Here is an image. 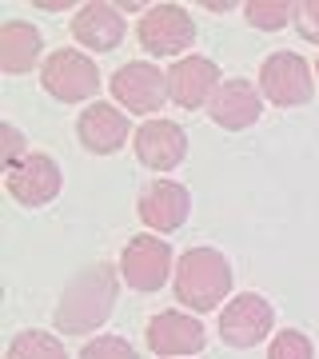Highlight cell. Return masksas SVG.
<instances>
[{
  "label": "cell",
  "mask_w": 319,
  "mask_h": 359,
  "mask_svg": "<svg viewBox=\"0 0 319 359\" xmlns=\"http://www.w3.org/2000/svg\"><path fill=\"white\" fill-rule=\"evenodd\" d=\"M8 359H68V351L48 332H20L8 344Z\"/></svg>",
  "instance_id": "obj_18"
},
{
  "label": "cell",
  "mask_w": 319,
  "mask_h": 359,
  "mask_svg": "<svg viewBox=\"0 0 319 359\" xmlns=\"http://www.w3.org/2000/svg\"><path fill=\"white\" fill-rule=\"evenodd\" d=\"M231 292V268L228 256L216 248H191L176 264V299L191 311L219 308Z\"/></svg>",
  "instance_id": "obj_2"
},
{
  "label": "cell",
  "mask_w": 319,
  "mask_h": 359,
  "mask_svg": "<svg viewBox=\"0 0 319 359\" xmlns=\"http://www.w3.org/2000/svg\"><path fill=\"white\" fill-rule=\"evenodd\" d=\"M80 359H140V355H136V351H132V344H128V339H120V335H100V339L84 344Z\"/></svg>",
  "instance_id": "obj_21"
},
{
  "label": "cell",
  "mask_w": 319,
  "mask_h": 359,
  "mask_svg": "<svg viewBox=\"0 0 319 359\" xmlns=\"http://www.w3.org/2000/svg\"><path fill=\"white\" fill-rule=\"evenodd\" d=\"M295 28H299V36L319 44V0H304V4H295Z\"/></svg>",
  "instance_id": "obj_22"
},
{
  "label": "cell",
  "mask_w": 319,
  "mask_h": 359,
  "mask_svg": "<svg viewBox=\"0 0 319 359\" xmlns=\"http://www.w3.org/2000/svg\"><path fill=\"white\" fill-rule=\"evenodd\" d=\"M116 304V268L108 264H92L68 283L60 308H56V327L64 335H84L96 332L108 316H112Z\"/></svg>",
  "instance_id": "obj_1"
},
{
  "label": "cell",
  "mask_w": 319,
  "mask_h": 359,
  "mask_svg": "<svg viewBox=\"0 0 319 359\" xmlns=\"http://www.w3.org/2000/svg\"><path fill=\"white\" fill-rule=\"evenodd\" d=\"M140 44L152 56H179L196 44V20L179 4H156L140 20Z\"/></svg>",
  "instance_id": "obj_6"
},
{
  "label": "cell",
  "mask_w": 319,
  "mask_h": 359,
  "mask_svg": "<svg viewBox=\"0 0 319 359\" xmlns=\"http://www.w3.org/2000/svg\"><path fill=\"white\" fill-rule=\"evenodd\" d=\"M188 208H191V196L176 180H156L140 196V219L152 231H176L188 219Z\"/></svg>",
  "instance_id": "obj_13"
},
{
  "label": "cell",
  "mask_w": 319,
  "mask_h": 359,
  "mask_svg": "<svg viewBox=\"0 0 319 359\" xmlns=\"http://www.w3.org/2000/svg\"><path fill=\"white\" fill-rule=\"evenodd\" d=\"M40 84H44V92L56 96V100L76 104V100L96 96V88H100V72H96V65H92L84 52L60 48V52H52L48 60H44V68H40Z\"/></svg>",
  "instance_id": "obj_3"
},
{
  "label": "cell",
  "mask_w": 319,
  "mask_h": 359,
  "mask_svg": "<svg viewBox=\"0 0 319 359\" xmlns=\"http://www.w3.org/2000/svg\"><path fill=\"white\" fill-rule=\"evenodd\" d=\"M112 96L120 108H128L136 116L160 112V104L168 96V76L156 65H144V60L124 65V68H116V76H112Z\"/></svg>",
  "instance_id": "obj_7"
},
{
  "label": "cell",
  "mask_w": 319,
  "mask_h": 359,
  "mask_svg": "<svg viewBox=\"0 0 319 359\" xmlns=\"http://www.w3.org/2000/svg\"><path fill=\"white\" fill-rule=\"evenodd\" d=\"M120 276L132 292H160L172 276V248L160 236H132V244L120 252Z\"/></svg>",
  "instance_id": "obj_5"
},
{
  "label": "cell",
  "mask_w": 319,
  "mask_h": 359,
  "mask_svg": "<svg viewBox=\"0 0 319 359\" xmlns=\"http://www.w3.org/2000/svg\"><path fill=\"white\" fill-rule=\"evenodd\" d=\"M36 56H40V32L36 28L25 25V20L4 25V32H0V65H4V72L20 76V72H28V68L36 65Z\"/></svg>",
  "instance_id": "obj_17"
},
{
  "label": "cell",
  "mask_w": 319,
  "mask_h": 359,
  "mask_svg": "<svg viewBox=\"0 0 319 359\" xmlns=\"http://www.w3.org/2000/svg\"><path fill=\"white\" fill-rule=\"evenodd\" d=\"M315 72H319V65H315Z\"/></svg>",
  "instance_id": "obj_24"
},
{
  "label": "cell",
  "mask_w": 319,
  "mask_h": 359,
  "mask_svg": "<svg viewBox=\"0 0 319 359\" xmlns=\"http://www.w3.org/2000/svg\"><path fill=\"white\" fill-rule=\"evenodd\" d=\"M259 108H264L259 104V88H255L252 80H224L219 92L212 96V104H208L212 120L228 132L252 128L255 120H259Z\"/></svg>",
  "instance_id": "obj_14"
},
{
  "label": "cell",
  "mask_w": 319,
  "mask_h": 359,
  "mask_svg": "<svg viewBox=\"0 0 319 359\" xmlns=\"http://www.w3.org/2000/svg\"><path fill=\"white\" fill-rule=\"evenodd\" d=\"M72 36L92 52H112L124 40V16L116 4H80V13L72 16Z\"/></svg>",
  "instance_id": "obj_16"
},
{
  "label": "cell",
  "mask_w": 319,
  "mask_h": 359,
  "mask_svg": "<svg viewBox=\"0 0 319 359\" xmlns=\"http://www.w3.org/2000/svg\"><path fill=\"white\" fill-rule=\"evenodd\" d=\"M219 84H224L219 68L208 56H184L168 72V100H176L179 108H200V104H212Z\"/></svg>",
  "instance_id": "obj_10"
},
{
  "label": "cell",
  "mask_w": 319,
  "mask_h": 359,
  "mask_svg": "<svg viewBox=\"0 0 319 359\" xmlns=\"http://www.w3.org/2000/svg\"><path fill=\"white\" fill-rule=\"evenodd\" d=\"M204 344H208L204 323L184 316V311H160L148 323V347L156 355H191Z\"/></svg>",
  "instance_id": "obj_12"
},
{
  "label": "cell",
  "mask_w": 319,
  "mask_h": 359,
  "mask_svg": "<svg viewBox=\"0 0 319 359\" xmlns=\"http://www.w3.org/2000/svg\"><path fill=\"white\" fill-rule=\"evenodd\" d=\"M25 140H20V132L16 128H4V164L8 168H16L20 160H25Z\"/></svg>",
  "instance_id": "obj_23"
},
{
  "label": "cell",
  "mask_w": 319,
  "mask_h": 359,
  "mask_svg": "<svg viewBox=\"0 0 319 359\" xmlns=\"http://www.w3.org/2000/svg\"><path fill=\"white\" fill-rule=\"evenodd\" d=\"M76 132H80V144H84L88 152L108 156V152H116V148H124L132 124H128V116L120 112L116 104H104L100 100V104H92V108L80 112Z\"/></svg>",
  "instance_id": "obj_15"
},
{
  "label": "cell",
  "mask_w": 319,
  "mask_h": 359,
  "mask_svg": "<svg viewBox=\"0 0 319 359\" xmlns=\"http://www.w3.org/2000/svg\"><path fill=\"white\" fill-rule=\"evenodd\" d=\"M259 92L271 104L292 108V104L311 100L315 80H311V68H307L304 56H295V52H271L268 60H264V68H259Z\"/></svg>",
  "instance_id": "obj_4"
},
{
  "label": "cell",
  "mask_w": 319,
  "mask_h": 359,
  "mask_svg": "<svg viewBox=\"0 0 319 359\" xmlns=\"http://www.w3.org/2000/svg\"><path fill=\"white\" fill-rule=\"evenodd\" d=\"M268 359H311V339H307L304 332H287L276 335L268 347Z\"/></svg>",
  "instance_id": "obj_20"
},
{
  "label": "cell",
  "mask_w": 319,
  "mask_h": 359,
  "mask_svg": "<svg viewBox=\"0 0 319 359\" xmlns=\"http://www.w3.org/2000/svg\"><path fill=\"white\" fill-rule=\"evenodd\" d=\"M136 156L152 172H172L188 156V136H184V128L176 120H148L136 132Z\"/></svg>",
  "instance_id": "obj_11"
},
{
  "label": "cell",
  "mask_w": 319,
  "mask_h": 359,
  "mask_svg": "<svg viewBox=\"0 0 319 359\" xmlns=\"http://www.w3.org/2000/svg\"><path fill=\"white\" fill-rule=\"evenodd\" d=\"M60 192V168L44 152H28L16 168H8V196L25 208L48 204Z\"/></svg>",
  "instance_id": "obj_9"
},
{
  "label": "cell",
  "mask_w": 319,
  "mask_h": 359,
  "mask_svg": "<svg viewBox=\"0 0 319 359\" xmlns=\"http://www.w3.org/2000/svg\"><path fill=\"white\" fill-rule=\"evenodd\" d=\"M243 13H247V20H252L255 28H268V32H271V28L287 25V20L295 16V8H292V4H283V0H280V4H259V0H252Z\"/></svg>",
  "instance_id": "obj_19"
},
{
  "label": "cell",
  "mask_w": 319,
  "mask_h": 359,
  "mask_svg": "<svg viewBox=\"0 0 319 359\" xmlns=\"http://www.w3.org/2000/svg\"><path fill=\"white\" fill-rule=\"evenodd\" d=\"M271 323H276V311H271L268 299L255 295V292H243L224 308V316H219V335L231 347H255L271 332Z\"/></svg>",
  "instance_id": "obj_8"
}]
</instances>
